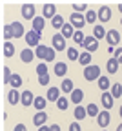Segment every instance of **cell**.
I'll return each instance as SVG.
<instances>
[{"instance_id": "1", "label": "cell", "mask_w": 122, "mask_h": 131, "mask_svg": "<svg viewBox=\"0 0 122 131\" xmlns=\"http://www.w3.org/2000/svg\"><path fill=\"white\" fill-rule=\"evenodd\" d=\"M69 24H71L73 27H77V31H82V27L88 24V22H86V15H82V13H71V16H69Z\"/></svg>"}, {"instance_id": "2", "label": "cell", "mask_w": 122, "mask_h": 131, "mask_svg": "<svg viewBox=\"0 0 122 131\" xmlns=\"http://www.w3.org/2000/svg\"><path fill=\"white\" fill-rule=\"evenodd\" d=\"M84 78L88 82H93V80H98L100 78V68L98 66H88V68H84Z\"/></svg>"}, {"instance_id": "3", "label": "cell", "mask_w": 122, "mask_h": 131, "mask_svg": "<svg viewBox=\"0 0 122 131\" xmlns=\"http://www.w3.org/2000/svg\"><path fill=\"white\" fill-rule=\"evenodd\" d=\"M40 38H42V37H40V33L33 31V29L26 33V42H27L29 47H38V46H40Z\"/></svg>"}, {"instance_id": "4", "label": "cell", "mask_w": 122, "mask_h": 131, "mask_svg": "<svg viewBox=\"0 0 122 131\" xmlns=\"http://www.w3.org/2000/svg\"><path fill=\"white\" fill-rule=\"evenodd\" d=\"M20 11H22V18H26V20H35V13H37V7H35L33 4H22Z\"/></svg>"}, {"instance_id": "5", "label": "cell", "mask_w": 122, "mask_h": 131, "mask_svg": "<svg viewBox=\"0 0 122 131\" xmlns=\"http://www.w3.org/2000/svg\"><path fill=\"white\" fill-rule=\"evenodd\" d=\"M109 122H111V115H109V111H108V109L100 111L98 117H97V124H98L102 129H106V127L109 126Z\"/></svg>"}, {"instance_id": "6", "label": "cell", "mask_w": 122, "mask_h": 131, "mask_svg": "<svg viewBox=\"0 0 122 131\" xmlns=\"http://www.w3.org/2000/svg\"><path fill=\"white\" fill-rule=\"evenodd\" d=\"M51 44H53V49H55V51H66V38L60 35V33L51 37Z\"/></svg>"}, {"instance_id": "7", "label": "cell", "mask_w": 122, "mask_h": 131, "mask_svg": "<svg viewBox=\"0 0 122 131\" xmlns=\"http://www.w3.org/2000/svg\"><path fill=\"white\" fill-rule=\"evenodd\" d=\"M106 40H108V46H111V47L118 46V44H120V33H118L117 29H109V31L106 33Z\"/></svg>"}, {"instance_id": "8", "label": "cell", "mask_w": 122, "mask_h": 131, "mask_svg": "<svg viewBox=\"0 0 122 131\" xmlns=\"http://www.w3.org/2000/svg\"><path fill=\"white\" fill-rule=\"evenodd\" d=\"M84 47H86V51H88V53H93V51H97V49H98V40H97L93 35H91V37H86Z\"/></svg>"}, {"instance_id": "9", "label": "cell", "mask_w": 122, "mask_h": 131, "mask_svg": "<svg viewBox=\"0 0 122 131\" xmlns=\"http://www.w3.org/2000/svg\"><path fill=\"white\" fill-rule=\"evenodd\" d=\"M46 122H47V113L46 111H37L35 113V117H33V124H35V127H42V126H46Z\"/></svg>"}, {"instance_id": "10", "label": "cell", "mask_w": 122, "mask_h": 131, "mask_svg": "<svg viewBox=\"0 0 122 131\" xmlns=\"http://www.w3.org/2000/svg\"><path fill=\"white\" fill-rule=\"evenodd\" d=\"M97 15H98V20H100V22H109V20H111V9H109L108 6H102V7L97 11Z\"/></svg>"}, {"instance_id": "11", "label": "cell", "mask_w": 122, "mask_h": 131, "mask_svg": "<svg viewBox=\"0 0 122 131\" xmlns=\"http://www.w3.org/2000/svg\"><path fill=\"white\" fill-rule=\"evenodd\" d=\"M11 29H13V37H15V38L26 37V33H24V24H22V22H11Z\"/></svg>"}, {"instance_id": "12", "label": "cell", "mask_w": 122, "mask_h": 131, "mask_svg": "<svg viewBox=\"0 0 122 131\" xmlns=\"http://www.w3.org/2000/svg\"><path fill=\"white\" fill-rule=\"evenodd\" d=\"M100 98H102V106H104V109H108V111H109V109L113 107V102H115L113 95H111V93H108V91H104Z\"/></svg>"}, {"instance_id": "13", "label": "cell", "mask_w": 122, "mask_h": 131, "mask_svg": "<svg viewBox=\"0 0 122 131\" xmlns=\"http://www.w3.org/2000/svg\"><path fill=\"white\" fill-rule=\"evenodd\" d=\"M33 58H35V51H33L31 47H26V49H22V51H20V60H22V62L29 64V62H33Z\"/></svg>"}, {"instance_id": "14", "label": "cell", "mask_w": 122, "mask_h": 131, "mask_svg": "<svg viewBox=\"0 0 122 131\" xmlns=\"http://www.w3.org/2000/svg\"><path fill=\"white\" fill-rule=\"evenodd\" d=\"M57 16V6L55 4H46L44 6V18H51L53 20Z\"/></svg>"}, {"instance_id": "15", "label": "cell", "mask_w": 122, "mask_h": 131, "mask_svg": "<svg viewBox=\"0 0 122 131\" xmlns=\"http://www.w3.org/2000/svg\"><path fill=\"white\" fill-rule=\"evenodd\" d=\"M46 98L49 102H57L60 98V88H49L47 93H46Z\"/></svg>"}, {"instance_id": "16", "label": "cell", "mask_w": 122, "mask_h": 131, "mask_svg": "<svg viewBox=\"0 0 122 131\" xmlns=\"http://www.w3.org/2000/svg\"><path fill=\"white\" fill-rule=\"evenodd\" d=\"M20 98H22V95L16 91V89H11V91L7 93V102H9L11 106H16V104L20 102Z\"/></svg>"}, {"instance_id": "17", "label": "cell", "mask_w": 122, "mask_h": 131, "mask_svg": "<svg viewBox=\"0 0 122 131\" xmlns=\"http://www.w3.org/2000/svg\"><path fill=\"white\" fill-rule=\"evenodd\" d=\"M53 73H55L57 77L64 78V77H66V73H67V66H66V62H57V64H55Z\"/></svg>"}, {"instance_id": "18", "label": "cell", "mask_w": 122, "mask_h": 131, "mask_svg": "<svg viewBox=\"0 0 122 131\" xmlns=\"http://www.w3.org/2000/svg\"><path fill=\"white\" fill-rule=\"evenodd\" d=\"M60 35L64 37V38H73V35H75V27L71 26V24H64V27L60 29Z\"/></svg>"}, {"instance_id": "19", "label": "cell", "mask_w": 122, "mask_h": 131, "mask_svg": "<svg viewBox=\"0 0 122 131\" xmlns=\"http://www.w3.org/2000/svg\"><path fill=\"white\" fill-rule=\"evenodd\" d=\"M20 102H22V106H31L33 102H35V95L31 93V91H22V98H20Z\"/></svg>"}, {"instance_id": "20", "label": "cell", "mask_w": 122, "mask_h": 131, "mask_svg": "<svg viewBox=\"0 0 122 131\" xmlns=\"http://www.w3.org/2000/svg\"><path fill=\"white\" fill-rule=\"evenodd\" d=\"M44 26H46V18H44V16H35V20H33V31L42 33Z\"/></svg>"}, {"instance_id": "21", "label": "cell", "mask_w": 122, "mask_h": 131, "mask_svg": "<svg viewBox=\"0 0 122 131\" xmlns=\"http://www.w3.org/2000/svg\"><path fill=\"white\" fill-rule=\"evenodd\" d=\"M73 115H75V120H77V122H80V120H84L86 117H88V109L82 107V106H77V107H75V111H73Z\"/></svg>"}, {"instance_id": "22", "label": "cell", "mask_w": 122, "mask_h": 131, "mask_svg": "<svg viewBox=\"0 0 122 131\" xmlns=\"http://www.w3.org/2000/svg\"><path fill=\"white\" fill-rule=\"evenodd\" d=\"M106 29H104V26L102 24H98V26H93V37L97 38V40H100V38H106Z\"/></svg>"}, {"instance_id": "23", "label": "cell", "mask_w": 122, "mask_h": 131, "mask_svg": "<svg viewBox=\"0 0 122 131\" xmlns=\"http://www.w3.org/2000/svg\"><path fill=\"white\" fill-rule=\"evenodd\" d=\"M73 89H75L73 80L64 78V80H62V84H60V91H64V93H73Z\"/></svg>"}, {"instance_id": "24", "label": "cell", "mask_w": 122, "mask_h": 131, "mask_svg": "<svg viewBox=\"0 0 122 131\" xmlns=\"http://www.w3.org/2000/svg\"><path fill=\"white\" fill-rule=\"evenodd\" d=\"M46 102H47V98H46V96H35L33 106H35V109H37V111H44Z\"/></svg>"}, {"instance_id": "25", "label": "cell", "mask_w": 122, "mask_h": 131, "mask_svg": "<svg viewBox=\"0 0 122 131\" xmlns=\"http://www.w3.org/2000/svg\"><path fill=\"white\" fill-rule=\"evenodd\" d=\"M106 69H108V73H109V75H115V73L118 71V62L115 60V57L108 60V64H106Z\"/></svg>"}, {"instance_id": "26", "label": "cell", "mask_w": 122, "mask_h": 131, "mask_svg": "<svg viewBox=\"0 0 122 131\" xmlns=\"http://www.w3.org/2000/svg\"><path fill=\"white\" fill-rule=\"evenodd\" d=\"M82 98H84V91H82V89H73V93H71V102L77 104V106H80Z\"/></svg>"}, {"instance_id": "27", "label": "cell", "mask_w": 122, "mask_h": 131, "mask_svg": "<svg viewBox=\"0 0 122 131\" xmlns=\"http://www.w3.org/2000/svg\"><path fill=\"white\" fill-rule=\"evenodd\" d=\"M78 62H80V66H91V53H88V51H84V53H80V58H78Z\"/></svg>"}, {"instance_id": "28", "label": "cell", "mask_w": 122, "mask_h": 131, "mask_svg": "<svg viewBox=\"0 0 122 131\" xmlns=\"http://www.w3.org/2000/svg\"><path fill=\"white\" fill-rule=\"evenodd\" d=\"M47 51H49V47L40 44L37 49H35V55H37V58H44V60H46V55H47Z\"/></svg>"}, {"instance_id": "29", "label": "cell", "mask_w": 122, "mask_h": 131, "mask_svg": "<svg viewBox=\"0 0 122 131\" xmlns=\"http://www.w3.org/2000/svg\"><path fill=\"white\" fill-rule=\"evenodd\" d=\"M88 117H98V113H100V109H98V106L93 102V104H88Z\"/></svg>"}, {"instance_id": "30", "label": "cell", "mask_w": 122, "mask_h": 131, "mask_svg": "<svg viewBox=\"0 0 122 131\" xmlns=\"http://www.w3.org/2000/svg\"><path fill=\"white\" fill-rule=\"evenodd\" d=\"M66 53H67V58H69V60H73V62L80 58V53L77 51L75 47H67V49H66Z\"/></svg>"}, {"instance_id": "31", "label": "cell", "mask_w": 122, "mask_h": 131, "mask_svg": "<svg viewBox=\"0 0 122 131\" xmlns=\"http://www.w3.org/2000/svg\"><path fill=\"white\" fill-rule=\"evenodd\" d=\"M13 55H15V46H13L11 42H6V44H4V57L11 58Z\"/></svg>"}, {"instance_id": "32", "label": "cell", "mask_w": 122, "mask_h": 131, "mask_svg": "<svg viewBox=\"0 0 122 131\" xmlns=\"http://www.w3.org/2000/svg\"><path fill=\"white\" fill-rule=\"evenodd\" d=\"M9 84H11V88H13V89H18V88L22 86V77H20V75H13Z\"/></svg>"}, {"instance_id": "33", "label": "cell", "mask_w": 122, "mask_h": 131, "mask_svg": "<svg viewBox=\"0 0 122 131\" xmlns=\"http://www.w3.org/2000/svg\"><path fill=\"white\" fill-rule=\"evenodd\" d=\"M84 40H86V35L82 31H75V35H73V42L78 44V46H84Z\"/></svg>"}, {"instance_id": "34", "label": "cell", "mask_w": 122, "mask_h": 131, "mask_svg": "<svg viewBox=\"0 0 122 131\" xmlns=\"http://www.w3.org/2000/svg\"><path fill=\"white\" fill-rule=\"evenodd\" d=\"M98 88H100L102 91H108V89H109V78H108V77H100V78H98Z\"/></svg>"}, {"instance_id": "35", "label": "cell", "mask_w": 122, "mask_h": 131, "mask_svg": "<svg viewBox=\"0 0 122 131\" xmlns=\"http://www.w3.org/2000/svg\"><path fill=\"white\" fill-rule=\"evenodd\" d=\"M51 26H53L55 29H62V27H64V18H62L60 15H57L55 18L51 20Z\"/></svg>"}, {"instance_id": "36", "label": "cell", "mask_w": 122, "mask_h": 131, "mask_svg": "<svg viewBox=\"0 0 122 131\" xmlns=\"http://www.w3.org/2000/svg\"><path fill=\"white\" fill-rule=\"evenodd\" d=\"M98 18V15L93 11V9H89V11H86V22L88 24H95V20Z\"/></svg>"}, {"instance_id": "37", "label": "cell", "mask_w": 122, "mask_h": 131, "mask_svg": "<svg viewBox=\"0 0 122 131\" xmlns=\"http://www.w3.org/2000/svg\"><path fill=\"white\" fill-rule=\"evenodd\" d=\"M67 106H69V100H67L66 96H60L58 100H57V107H58L60 111H66V109H67Z\"/></svg>"}, {"instance_id": "38", "label": "cell", "mask_w": 122, "mask_h": 131, "mask_svg": "<svg viewBox=\"0 0 122 131\" xmlns=\"http://www.w3.org/2000/svg\"><path fill=\"white\" fill-rule=\"evenodd\" d=\"M109 93L113 95V98H118V96H122V86H120V84H113Z\"/></svg>"}, {"instance_id": "39", "label": "cell", "mask_w": 122, "mask_h": 131, "mask_svg": "<svg viewBox=\"0 0 122 131\" xmlns=\"http://www.w3.org/2000/svg\"><path fill=\"white\" fill-rule=\"evenodd\" d=\"M37 75H38V77L47 75V64H46V62H42V64H38V66H37Z\"/></svg>"}, {"instance_id": "40", "label": "cell", "mask_w": 122, "mask_h": 131, "mask_svg": "<svg viewBox=\"0 0 122 131\" xmlns=\"http://www.w3.org/2000/svg\"><path fill=\"white\" fill-rule=\"evenodd\" d=\"M4 38H6V42H7L9 38H15V37H13V29H11V24L4 27Z\"/></svg>"}, {"instance_id": "41", "label": "cell", "mask_w": 122, "mask_h": 131, "mask_svg": "<svg viewBox=\"0 0 122 131\" xmlns=\"http://www.w3.org/2000/svg\"><path fill=\"white\" fill-rule=\"evenodd\" d=\"M11 77H13V73H11V69L9 68H4V84H9V82H11Z\"/></svg>"}, {"instance_id": "42", "label": "cell", "mask_w": 122, "mask_h": 131, "mask_svg": "<svg viewBox=\"0 0 122 131\" xmlns=\"http://www.w3.org/2000/svg\"><path fill=\"white\" fill-rule=\"evenodd\" d=\"M71 7H73V13H82V11H86V7H88V6L82 2V4H73Z\"/></svg>"}, {"instance_id": "43", "label": "cell", "mask_w": 122, "mask_h": 131, "mask_svg": "<svg viewBox=\"0 0 122 131\" xmlns=\"http://www.w3.org/2000/svg\"><path fill=\"white\" fill-rule=\"evenodd\" d=\"M55 53H57L55 49L49 47V51H47V55H46V62H53V60H55Z\"/></svg>"}, {"instance_id": "44", "label": "cell", "mask_w": 122, "mask_h": 131, "mask_svg": "<svg viewBox=\"0 0 122 131\" xmlns=\"http://www.w3.org/2000/svg\"><path fill=\"white\" fill-rule=\"evenodd\" d=\"M113 55H115V60H117L118 64H122V47H117Z\"/></svg>"}, {"instance_id": "45", "label": "cell", "mask_w": 122, "mask_h": 131, "mask_svg": "<svg viewBox=\"0 0 122 131\" xmlns=\"http://www.w3.org/2000/svg\"><path fill=\"white\" fill-rule=\"evenodd\" d=\"M38 84H40V86H47V84H49V75L38 77Z\"/></svg>"}, {"instance_id": "46", "label": "cell", "mask_w": 122, "mask_h": 131, "mask_svg": "<svg viewBox=\"0 0 122 131\" xmlns=\"http://www.w3.org/2000/svg\"><path fill=\"white\" fill-rule=\"evenodd\" d=\"M69 131H82V127L78 122H73V124H69Z\"/></svg>"}, {"instance_id": "47", "label": "cell", "mask_w": 122, "mask_h": 131, "mask_svg": "<svg viewBox=\"0 0 122 131\" xmlns=\"http://www.w3.org/2000/svg\"><path fill=\"white\" fill-rule=\"evenodd\" d=\"M13 131H27V129H26V124H16Z\"/></svg>"}, {"instance_id": "48", "label": "cell", "mask_w": 122, "mask_h": 131, "mask_svg": "<svg viewBox=\"0 0 122 131\" xmlns=\"http://www.w3.org/2000/svg\"><path fill=\"white\" fill-rule=\"evenodd\" d=\"M49 129H51V131H60V126H58V124H51Z\"/></svg>"}, {"instance_id": "49", "label": "cell", "mask_w": 122, "mask_h": 131, "mask_svg": "<svg viewBox=\"0 0 122 131\" xmlns=\"http://www.w3.org/2000/svg\"><path fill=\"white\" fill-rule=\"evenodd\" d=\"M38 131H51V129H49V126H42V127H38Z\"/></svg>"}, {"instance_id": "50", "label": "cell", "mask_w": 122, "mask_h": 131, "mask_svg": "<svg viewBox=\"0 0 122 131\" xmlns=\"http://www.w3.org/2000/svg\"><path fill=\"white\" fill-rule=\"evenodd\" d=\"M117 131H122V124H118V127H117Z\"/></svg>"}, {"instance_id": "51", "label": "cell", "mask_w": 122, "mask_h": 131, "mask_svg": "<svg viewBox=\"0 0 122 131\" xmlns=\"http://www.w3.org/2000/svg\"><path fill=\"white\" fill-rule=\"evenodd\" d=\"M118 115H120V118H122V106H120V111H118Z\"/></svg>"}, {"instance_id": "52", "label": "cell", "mask_w": 122, "mask_h": 131, "mask_svg": "<svg viewBox=\"0 0 122 131\" xmlns=\"http://www.w3.org/2000/svg\"><path fill=\"white\" fill-rule=\"evenodd\" d=\"M118 11H120V13H122V4H118Z\"/></svg>"}, {"instance_id": "53", "label": "cell", "mask_w": 122, "mask_h": 131, "mask_svg": "<svg viewBox=\"0 0 122 131\" xmlns=\"http://www.w3.org/2000/svg\"><path fill=\"white\" fill-rule=\"evenodd\" d=\"M120 26H122V18H120Z\"/></svg>"}, {"instance_id": "54", "label": "cell", "mask_w": 122, "mask_h": 131, "mask_svg": "<svg viewBox=\"0 0 122 131\" xmlns=\"http://www.w3.org/2000/svg\"><path fill=\"white\" fill-rule=\"evenodd\" d=\"M102 131H108V129H102Z\"/></svg>"}]
</instances>
